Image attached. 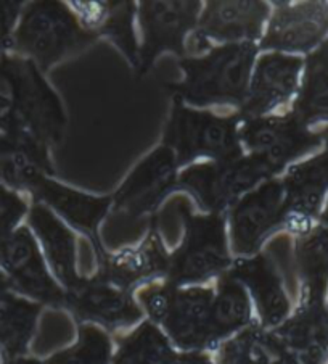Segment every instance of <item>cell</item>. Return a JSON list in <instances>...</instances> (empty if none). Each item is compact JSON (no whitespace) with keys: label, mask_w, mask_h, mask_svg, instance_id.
<instances>
[{"label":"cell","mask_w":328,"mask_h":364,"mask_svg":"<svg viewBox=\"0 0 328 364\" xmlns=\"http://www.w3.org/2000/svg\"><path fill=\"white\" fill-rule=\"evenodd\" d=\"M250 318V303L241 285L235 279H227L212 301L211 341L232 332Z\"/></svg>","instance_id":"cell-23"},{"label":"cell","mask_w":328,"mask_h":364,"mask_svg":"<svg viewBox=\"0 0 328 364\" xmlns=\"http://www.w3.org/2000/svg\"><path fill=\"white\" fill-rule=\"evenodd\" d=\"M90 39L92 34L60 2L33 4L24 10L15 34L16 47L40 68H48L68 53L87 46Z\"/></svg>","instance_id":"cell-3"},{"label":"cell","mask_w":328,"mask_h":364,"mask_svg":"<svg viewBox=\"0 0 328 364\" xmlns=\"http://www.w3.org/2000/svg\"><path fill=\"white\" fill-rule=\"evenodd\" d=\"M267 16L269 7L264 2H209L198 20L197 41L251 42L261 36Z\"/></svg>","instance_id":"cell-11"},{"label":"cell","mask_w":328,"mask_h":364,"mask_svg":"<svg viewBox=\"0 0 328 364\" xmlns=\"http://www.w3.org/2000/svg\"><path fill=\"white\" fill-rule=\"evenodd\" d=\"M212 301V292L203 289L174 295L173 306L163 323L180 347L195 348L211 341Z\"/></svg>","instance_id":"cell-14"},{"label":"cell","mask_w":328,"mask_h":364,"mask_svg":"<svg viewBox=\"0 0 328 364\" xmlns=\"http://www.w3.org/2000/svg\"><path fill=\"white\" fill-rule=\"evenodd\" d=\"M300 263L305 276L317 284L328 264V229L315 230L300 245Z\"/></svg>","instance_id":"cell-27"},{"label":"cell","mask_w":328,"mask_h":364,"mask_svg":"<svg viewBox=\"0 0 328 364\" xmlns=\"http://www.w3.org/2000/svg\"><path fill=\"white\" fill-rule=\"evenodd\" d=\"M0 263L9 272L11 282L24 294L45 301L62 299L60 290L47 274L38 245L28 229L13 230L0 244Z\"/></svg>","instance_id":"cell-12"},{"label":"cell","mask_w":328,"mask_h":364,"mask_svg":"<svg viewBox=\"0 0 328 364\" xmlns=\"http://www.w3.org/2000/svg\"><path fill=\"white\" fill-rule=\"evenodd\" d=\"M38 309L26 301L0 300V348L16 355L24 350L34 329Z\"/></svg>","instance_id":"cell-24"},{"label":"cell","mask_w":328,"mask_h":364,"mask_svg":"<svg viewBox=\"0 0 328 364\" xmlns=\"http://www.w3.org/2000/svg\"><path fill=\"white\" fill-rule=\"evenodd\" d=\"M16 80L10 66L0 68V123L15 124Z\"/></svg>","instance_id":"cell-30"},{"label":"cell","mask_w":328,"mask_h":364,"mask_svg":"<svg viewBox=\"0 0 328 364\" xmlns=\"http://www.w3.org/2000/svg\"><path fill=\"white\" fill-rule=\"evenodd\" d=\"M81 24L86 31L94 34L100 31L111 36L133 60L136 41L132 34L133 11L129 2H76Z\"/></svg>","instance_id":"cell-21"},{"label":"cell","mask_w":328,"mask_h":364,"mask_svg":"<svg viewBox=\"0 0 328 364\" xmlns=\"http://www.w3.org/2000/svg\"><path fill=\"white\" fill-rule=\"evenodd\" d=\"M283 187L285 215L291 220H307L317 213L328 189V155L291 168Z\"/></svg>","instance_id":"cell-16"},{"label":"cell","mask_w":328,"mask_h":364,"mask_svg":"<svg viewBox=\"0 0 328 364\" xmlns=\"http://www.w3.org/2000/svg\"><path fill=\"white\" fill-rule=\"evenodd\" d=\"M31 224L55 272L68 287H76V242L71 230L42 205H35L31 211Z\"/></svg>","instance_id":"cell-19"},{"label":"cell","mask_w":328,"mask_h":364,"mask_svg":"<svg viewBox=\"0 0 328 364\" xmlns=\"http://www.w3.org/2000/svg\"><path fill=\"white\" fill-rule=\"evenodd\" d=\"M256 57L253 42L216 47L208 55L185 58L180 62L184 70L175 92L179 100L203 107L212 103H245L250 87L251 70Z\"/></svg>","instance_id":"cell-1"},{"label":"cell","mask_w":328,"mask_h":364,"mask_svg":"<svg viewBox=\"0 0 328 364\" xmlns=\"http://www.w3.org/2000/svg\"><path fill=\"white\" fill-rule=\"evenodd\" d=\"M239 131V119L192 110L177 100L164 132V145L174 151L177 165L202 156L214 161L232 160L241 156Z\"/></svg>","instance_id":"cell-2"},{"label":"cell","mask_w":328,"mask_h":364,"mask_svg":"<svg viewBox=\"0 0 328 364\" xmlns=\"http://www.w3.org/2000/svg\"><path fill=\"white\" fill-rule=\"evenodd\" d=\"M168 257L164 253L156 234H150L148 239L132 252H124L114 257L106 264L108 281L116 285H126L143 276L156 274L166 269Z\"/></svg>","instance_id":"cell-22"},{"label":"cell","mask_w":328,"mask_h":364,"mask_svg":"<svg viewBox=\"0 0 328 364\" xmlns=\"http://www.w3.org/2000/svg\"><path fill=\"white\" fill-rule=\"evenodd\" d=\"M177 160L174 151L160 147L136 168L111 200L118 213L142 218L151 213L166 193L177 184Z\"/></svg>","instance_id":"cell-7"},{"label":"cell","mask_w":328,"mask_h":364,"mask_svg":"<svg viewBox=\"0 0 328 364\" xmlns=\"http://www.w3.org/2000/svg\"><path fill=\"white\" fill-rule=\"evenodd\" d=\"M26 205L13 192L0 186V244L13 232L15 224L21 220Z\"/></svg>","instance_id":"cell-29"},{"label":"cell","mask_w":328,"mask_h":364,"mask_svg":"<svg viewBox=\"0 0 328 364\" xmlns=\"http://www.w3.org/2000/svg\"><path fill=\"white\" fill-rule=\"evenodd\" d=\"M34 192L71 224L87 230V232H94L111 206L109 198L86 196V193L72 191L48 178Z\"/></svg>","instance_id":"cell-20"},{"label":"cell","mask_w":328,"mask_h":364,"mask_svg":"<svg viewBox=\"0 0 328 364\" xmlns=\"http://www.w3.org/2000/svg\"><path fill=\"white\" fill-rule=\"evenodd\" d=\"M48 168L44 144L21 132L0 139V178L9 184L35 191L47 179Z\"/></svg>","instance_id":"cell-15"},{"label":"cell","mask_w":328,"mask_h":364,"mask_svg":"<svg viewBox=\"0 0 328 364\" xmlns=\"http://www.w3.org/2000/svg\"><path fill=\"white\" fill-rule=\"evenodd\" d=\"M327 220H328V210H327Z\"/></svg>","instance_id":"cell-36"},{"label":"cell","mask_w":328,"mask_h":364,"mask_svg":"<svg viewBox=\"0 0 328 364\" xmlns=\"http://www.w3.org/2000/svg\"><path fill=\"white\" fill-rule=\"evenodd\" d=\"M174 295L175 294L169 287H156L143 295V301L151 316L158 321H164L173 306Z\"/></svg>","instance_id":"cell-31"},{"label":"cell","mask_w":328,"mask_h":364,"mask_svg":"<svg viewBox=\"0 0 328 364\" xmlns=\"http://www.w3.org/2000/svg\"><path fill=\"white\" fill-rule=\"evenodd\" d=\"M5 299V284L2 281V276H0V300Z\"/></svg>","instance_id":"cell-34"},{"label":"cell","mask_w":328,"mask_h":364,"mask_svg":"<svg viewBox=\"0 0 328 364\" xmlns=\"http://www.w3.org/2000/svg\"><path fill=\"white\" fill-rule=\"evenodd\" d=\"M18 14V4H0V48L4 47L7 36Z\"/></svg>","instance_id":"cell-32"},{"label":"cell","mask_w":328,"mask_h":364,"mask_svg":"<svg viewBox=\"0 0 328 364\" xmlns=\"http://www.w3.org/2000/svg\"><path fill=\"white\" fill-rule=\"evenodd\" d=\"M270 174V166L261 156L251 155L193 165L180 174L177 184L190 192L206 211L221 215L239 202L241 193Z\"/></svg>","instance_id":"cell-4"},{"label":"cell","mask_w":328,"mask_h":364,"mask_svg":"<svg viewBox=\"0 0 328 364\" xmlns=\"http://www.w3.org/2000/svg\"><path fill=\"white\" fill-rule=\"evenodd\" d=\"M173 351L153 326L145 324L121 348L114 364H171Z\"/></svg>","instance_id":"cell-25"},{"label":"cell","mask_w":328,"mask_h":364,"mask_svg":"<svg viewBox=\"0 0 328 364\" xmlns=\"http://www.w3.org/2000/svg\"><path fill=\"white\" fill-rule=\"evenodd\" d=\"M285 216V187L267 181L235 203L230 215L234 245L240 253H251Z\"/></svg>","instance_id":"cell-9"},{"label":"cell","mask_w":328,"mask_h":364,"mask_svg":"<svg viewBox=\"0 0 328 364\" xmlns=\"http://www.w3.org/2000/svg\"><path fill=\"white\" fill-rule=\"evenodd\" d=\"M302 60L296 57L269 53L259 60L251 76L243 112L248 118H261L280 105L295 92Z\"/></svg>","instance_id":"cell-13"},{"label":"cell","mask_w":328,"mask_h":364,"mask_svg":"<svg viewBox=\"0 0 328 364\" xmlns=\"http://www.w3.org/2000/svg\"><path fill=\"white\" fill-rule=\"evenodd\" d=\"M327 33V4L282 5L269 21L263 47L283 52H306L317 46Z\"/></svg>","instance_id":"cell-10"},{"label":"cell","mask_w":328,"mask_h":364,"mask_svg":"<svg viewBox=\"0 0 328 364\" xmlns=\"http://www.w3.org/2000/svg\"><path fill=\"white\" fill-rule=\"evenodd\" d=\"M199 2H143L138 9L143 47L138 62L145 71L163 52H184V38L195 28Z\"/></svg>","instance_id":"cell-8"},{"label":"cell","mask_w":328,"mask_h":364,"mask_svg":"<svg viewBox=\"0 0 328 364\" xmlns=\"http://www.w3.org/2000/svg\"><path fill=\"white\" fill-rule=\"evenodd\" d=\"M296 117L306 119L328 118V71L315 65L309 71L301 99L296 107Z\"/></svg>","instance_id":"cell-26"},{"label":"cell","mask_w":328,"mask_h":364,"mask_svg":"<svg viewBox=\"0 0 328 364\" xmlns=\"http://www.w3.org/2000/svg\"><path fill=\"white\" fill-rule=\"evenodd\" d=\"M315 65L320 66V68H328V42L315 57Z\"/></svg>","instance_id":"cell-33"},{"label":"cell","mask_w":328,"mask_h":364,"mask_svg":"<svg viewBox=\"0 0 328 364\" xmlns=\"http://www.w3.org/2000/svg\"><path fill=\"white\" fill-rule=\"evenodd\" d=\"M187 239L173 263V276L190 282L216 274L229 263L226 226L221 215L187 216Z\"/></svg>","instance_id":"cell-6"},{"label":"cell","mask_w":328,"mask_h":364,"mask_svg":"<svg viewBox=\"0 0 328 364\" xmlns=\"http://www.w3.org/2000/svg\"><path fill=\"white\" fill-rule=\"evenodd\" d=\"M108 342L103 333L94 329L82 332V338L76 348L60 355L52 364H105Z\"/></svg>","instance_id":"cell-28"},{"label":"cell","mask_w":328,"mask_h":364,"mask_svg":"<svg viewBox=\"0 0 328 364\" xmlns=\"http://www.w3.org/2000/svg\"><path fill=\"white\" fill-rule=\"evenodd\" d=\"M72 303L84 318H92L109 326L129 324L141 316L129 296L109 281L76 287Z\"/></svg>","instance_id":"cell-18"},{"label":"cell","mask_w":328,"mask_h":364,"mask_svg":"<svg viewBox=\"0 0 328 364\" xmlns=\"http://www.w3.org/2000/svg\"><path fill=\"white\" fill-rule=\"evenodd\" d=\"M11 364H38V363H34V361H24V360H20V361H15V363H11Z\"/></svg>","instance_id":"cell-35"},{"label":"cell","mask_w":328,"mask_h":364,"mask_svg":"<svg viewBox=\"0 0 328 364\" xmlns=\"http://www.w3.org/2000/svg\"><path fill=\"white\" fill-rule=\"evenodd\" d=\"M235 276L251 289L266 324H277L288 311V300L282 289L280 276L267 257L240 262Z\"/></svg>","instance_id":"cell-17"},{"label":"cell","mask_w":328,"mask_h":364,"mask_svg":"<svg viewBox=\"0 0 328 364\" xmlns=\"http://www.w3.org/2000/svg\"><path fill=\"white\" fill-rule=\"evenodd\" d=\"M16 80L15 132L40 144H55L63 137L65 114L58 97L31 62H11Z\"/></svg>","instance_id":"cell-5"}]
</instances>
